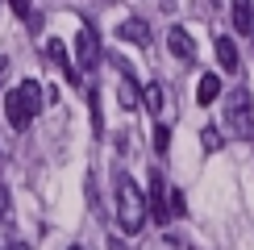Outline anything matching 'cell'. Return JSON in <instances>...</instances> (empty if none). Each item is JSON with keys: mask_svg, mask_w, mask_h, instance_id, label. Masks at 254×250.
Instances as JSON below:
<instances>
[{"mask_svg": "<svg viewBox=\"0 0 254 250\" xmlns=\"http://www.w3.org/2000/svg\"><path fill=\"white\" fill-rule=\"evenodd\" d=\"M42 83L38 79H21L13 92L4 96V117H8V125L13 129H25V125H34V117L42 113Z\"/></svg>", "mask_w": 254, "mask_h": 250, "instance_id": "1", "label": "cell"}, {"mask_svg": "<svg viewBox=\"0 0 254 250\" xmlns=\"http://www.w3.org/2000/svg\"><path fill=\"white\" fill-rule=\"evenodd\" d=\"M117 221L125 234H137L146 225V200L129 175H117Z\"/></svg>", "mask_w": 254, "mask_h": 250, "instance_id": "2", "label": "cell"}, {"mask_svg": "<svg viewBox=\"0 0 254 250\" xmlns=\"http://www.w3.org/2000/svg\"><path fill=\"white\" fill-rule=\"evenodd\" d=\"M225 129L234 138H254V100L246 88H234L225 96Z\"/></svg>", "mask_w": 254, "mask_h": 250, "instance_id": "3", "label": "cell"}, {"mask_svg": "<svg viewBox=\"0 0 254 250\" xmlns=\"http://www.w3.org/2000/svg\"><path fill=\"white\" fill-rule=\"evenodd\" d=\"M75 59H79V71H92L100 62V38H96L92 25H79V34H75Z\"/></svg>", "mask_w": 254, "mask_h": 250, "instance_id": "4", "label": "cell"}, {"mask_svg": "<svg viewBox=\"0 0 254 250\" xmlns=\"http://www.w3.org/2000/svg\"><path fill=\"white\" fill-rule=\"evenodd\" d=\"M146 213H150L158 225L171 221V208H167V188H163V175H158V171H154V180H150V200H146Z\"/></svg>", "mask_w": 254, "mask_h": 250, "instance_id": "5", "label": "cell"}, {"mask_svg": "<svg viewBox=\"0 0 254 250\" xmlns=\"http://www.w3.org/2000/svg\"><path fill=\"white\" fill-rule=\"evenodd\" d=\"M167 46H171L175 59H196V42H192V34H188L184 25H171V29H167Z\"/></svg>", "mask_w": 254, "mask_h": 250, "instance_id": "6", "label": "cell"}, {"mask_svg": "<svg viewBox=\"0 0 254 250\" xmlns=\"http://www.w3.org/2000/svg\"><path fill=\"white\" fill-rule=\"evenodd\" d=\"M117 38H125V42H133V46H150V25H146L142 17H129V21H121Z\"/></svg>", "mask_w": 254, "mask_h": 250, "instance_id": "7", "label": "cell"}, {"mask_svg": "<svg viewBox=\"0 0 254 250\" xmlns=\"http://www.w3.org/2000/svg\"><path fill=\"white\" fill-rule=\"evenodd\" d=\"M46 55L55 59V67H63V75H67V83H79V71L71 67V59H67V50H63V42H59V38H50V42H46Z\"/></svg>", "mask_w": 254, "mask_h": 250, "instance_id": "8", "label": "cell"}, {"mask_svg": "<svg viewBox=\"0 0 254 250\" xmlns=\"http://www.w3.org/2000/svg\"><path fill=\"white\" fill-rule=\"evenodd\" d=\"M142 104V88H137V79L129 75V67L121 62V109H137Z\"/></svg>", "mask_w": 254, "mask_h": 250, "instance_id": "9", "label": "cell"}, {"mask_svg": "<svg viewBox=\"0 0 254 250\" xmlns=\"http://www.w3.org/2000/svg\"><path fill=\"white\" fill-rule=\"evenodd\" d=\"M234 29L238 34L254 29V0H234Z\"/></svg>", "mask_w": 254, "mask_h": 250, "instance_id": "10", "label": "cell"}, {"mask_svg": "<svg viewBox=\"0 0 254 250\" xmlns=\"http://www.w3.org/2000/svg\"><path fill=\"white\" fill-rule=\"evenodd\" d=\"M221 96V79L208 71V75H200V83H196V104H213Z\"/></svg>", "mask_w": 254, "mask_h": 250, "instance_id": "11", "label": "cell"}, {"mask_svg": "<svg viewBox=\"0 0 254 250\" xmlns=\"http://www.w3.org/2000/svg\"><path fill=\"white\" fill-rule=\"evenodd\" d=\"M217 59H221L225 71H238V46H234V38H225V34L217 38Z\"/></svg>", "mask_w": 254, "mask_h": 250, "instance_id": "12", "label": "cell"}, {"mask_svg": "<svg viewBox=\"0 0 254 250\" xmlns=\"http://www.w3.org/2000/svg\"><path fill=\"white\" fill-rule=\"evenodd\" d=\"M142 100H146V109L154 113H163V100H167V92H163V83H146V92H142Z\"/></svg>", "mask_w": 254, "mask_h": 250, "instance_id": "13", "label": "cell"}, {"mask_svg": "<svg viewBox=\"0 0 254 250\" xmlns=\"http://www.w3.org/2000/svg\"><path fill=\"white\" fill-rule=\"evenodd\" d=\"M167 208H171V217H184V213H188V200H184L179 188H175V192H167Z\"/></svg>", "mask_w": 254, "mask_h": 250, "instance_id": "14", "label": "cell"}, {"mask_svg": "<svg viewBox=\"0 0 254 250\" xmlns=\"http://www.w3.org/2000/svg\"><path fill=\"white\" fill-rule=\"evenodd\" d=\"M88 104H92V129L100 133V129H104V121H100V92H96V88L88 92Z\"/></svg>", "mask_w": 254, "mask_h": 250, "instance_id": "15", "label": "cell"}, {"mask_svg": "<svg viewBox=\"0 0 254 250\" xmlns=\"http://www.w3.org/2000/svg\"><path fill=\"white\" fill-rule=\"evenodd\" d=\"M167 146H171V129H167V125H154V150L167 154Z\"/></svg>", "mask_w": 254, "mask_h": 250, "instance_id": "16", "label": "cell"}, {"mask_svg": "<svg viewBox=\"0 0 254 250\" xmlns=\"http://www.w3.org/2000/svg\"><path fill=\"white\" fill-rule=\"evenodd\" d=\"M200 133H204V146H208V150H217V146H221V133L213 129V125H208V129H200Z\"/></svg>", "mask_w": 254, "mask_h": 250, "instance_id": "17", "label": "cell"}, {"mask_svg": "<svg viewBox=\"0 0 254 250\" xmlns=\"http://www.w3.org/2000/svg\"><path fill=\"white\" fill-rule=\"evenodd\" d=\"M4 213H8V192L0 188V217H4Z\"/></svg>", "mask_w": 254, "mask_h": 250, "instance_id": "18", "label": "cell"}, {"mask_svg": "<svg viewBox=\"0 0 254 250\" xmlns=\"http://www.w3.org/2000/svg\"><path fill=\"white\" fill-rule=\"evenodd\" d=\"M13 8H17L21 17H29V4H25V0H13Z\"/></svg>", "mask_w": 254, "mask_h": 250, "instance_id": "19", "label": "cell"}, {"mask_svg": "<svg viewBox=\"0 0 254 250\" xmlns=\"http://www.w3.org/2000/svg\"><path fill=\"white\" fill-rule=\"evenodd\" d=\"M8 250H29V246H25V242H13V246H8Z\"/></svg>", "mask_w": 254, "mask_h": 250, "instance_id": "20", "label": "cell"}, {"mask_svg": "<svg viewBox=\"0 0 254 250\" xmlns=\"http://www.w3.org/2000/svg\"><path fill=\"white\" fill-rule=\"evenodd\" d=\"M71 250H83V246H71Z\"/></svg>", "mask_w": 254, "mask_h": 250, "instance_id": "21", "label": "cell"}, {"mask_svg": "<svg viewBox=\"0 0 254 250\" xmlns=\"http://www.w3.org/2000/svg\"><path fill=\"white\" fill-rule=\"evenodd\" d=\"M250 38H254V29H250Z\"/></svg>", "mask_w": 254, "mask_h": 250, "instance_id": "22", "label": "cell"}]
</instances>
